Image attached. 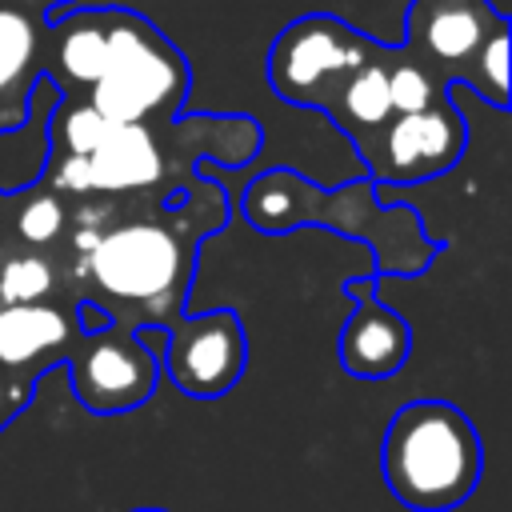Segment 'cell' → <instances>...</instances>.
<instances>
[{"label": "cell", "instance_id": "9c48e42d", "mask_svg": "<svg viewBox=\"0 0 512 512\" xmlns=\"http://www.w3.org/2000/svg\"><path fill=\"white\" fill-rule=\"evenodd\" d=\"M64 368H68L76 400L96 416L136 412L140 404L152 400L156 380H160V356L128 324L80 332Z\"/></svg>", "mask_w": 512, "mask_h": 512}, {"label": "cell", "instance_id": "d6986e66", "mask_svg": "<svg viewBox=\"0 0 512 512\" xmlns=\"http://www.w3.org/2000/svg\"><path fill=\"white\" fill-rule=\"evenodd\" d=\"M0 4H8V8H20V12H28V16L48 20V16H56V12H64V8H76V4H84V0H0Z\"/></svg>", "mask_w": 512, "mask_h": 512}, {"label": "cell", "instance_id": "3957f363", "mask_svg": "<svg viewBox=\"0 0 512 512\" xmlns=\"http://www.w3.org/2000/svg\"><path fill=\"white\" fill-rule=\"evenodd\" d=\"M244 220L264 236H284L292 228H328L336 236L360 240L372 252V280L384 276H424L440 256V240L428 236L424 220L408 204H380L372 180L344 188H320L296 168L260 172L240 196Z\"/></svg>", "mask_w": 512, "mask_h": 512}, {"label": "cell", "instance_id": "7a4b0ae2", "mask_svg": "<svg viewBox=\"0 0 512 512\" xmlns=\"http://www.w3.org/2000/svg\"><path fill=\"white\" fill-rule=\"evenodd\" d=\"M48 156L40 184L68 204L88 200H136L172 196L164 188L176 176L188 188L200 160L220 168H244L260 144L264 128L248 116H176L172 124H112L80 100H60L48 112L44 132Z\"/></svg>", "mask_w": 512, "mask_h": 512}, {"label": "cell", "instance_id": "8fae6325", "mask_svg": "<svg viewBox=\"0 0 512 512\" xmlns=\"http://www.w3.org/2000/svg\"><path fill=\"white\" fill-rule=\"evenodd\" d=\"M340 292L352 300V312L340 324V368L356 380H392L412 352V328L408 320L376 296L372 276H352L340 284Z\"/></svg>", "mask_w": 512, "mask_h": 512}, {"label": "cell", "instance_id": "6da1fadb", "mask_svg": "<svg viewBox=\"0 0 512 512\" xmlns=\"http://www.w3.org/2000/svg\"><path fill=\"white\" fill-rule=\"evenodd\" d=\"M128 200H88L68 224L72 236V292L112 312L128 328H168L184 316L200 236L228 220V192L208 180H192L172 196Z\"/></svg>", "mask_w": 512, "mask_h": 512}, {"label": "cell", "instance_id": "ac0fdd59", "mask_svg": "<svg viewBox=\"0 0 512 512\" xmlns=\"http://www.w3.org/2000/svg\"><path fill=\"white\" fill-rule=\"evenodd\" d=\"M36 380H20V376H8V372H0V432H8L12 428V420L36 400Z\"/></svg>", "mask_w": 512, "mask_h": 512}, {"label": "cell", "instance_id": "277c9868", "mask_svg": "<svg viewBox=\"0 0 512 512\" xmlns=\"http://www.w3.org/2000/svg\"><path fill=\"white\" fill-rule=\"evenodd\" d=\"M380 476L412 512L460 508L484 476V444L468 412L424 396L392 412L380 440Z\"/></svg>", "mask_w": 512, "mask_h": 512}, {"label": "cell", "instance_id": "4fadbf2b", "mask_svg": "<svg viewBox=\"0 0 512 512\" xmlns=\"http://www.w3.org/2000/svg\"><path fill=\"white\" fill-rule=\"evenodd\" d=\"M44 80V20L0 4V132L28 120L32 92Z\"/></svg>", "mask_w": 512, "mask_h": 512}, {"label": "cell", "instance_id": "2e32d148", "mask_svg": "<svg viewBox=\"0 0 512 512\" xmlns=\"http://www.w3.org/2000/svg\"><path fill=\"white\" fill-rule=\"evenodd\" d=\"M76 296L68 272L48 252H24L12 248L0 256V304H44Z\"/></svg>", "mask_w": 512, "mask_h": 512}, {"label": "cell", "instance_id": "ba28073f", "mask_svg": "<svg viewBox=\"0 0 512 512\" xmlns=\"http://www.w3.org/2000/svg\"><path fill=\"white\" fill-rule=\"evenodd\" d=\"M468 148V120L456 108L452 92L432 100L420 112H392L380 132L356 144L372 188L384 184H424L460 164Z\"/></svg>", "mask_w": 512, "mask_h": 512}, {"label": "cell", "instance_id": "30bf717a", "mask_svg": "<svg viewBox=\"0 0 512 512\" xmlns=\"http://www.w3.org/2000/svg\"><path fill=\"white\" fill-rule=\"evenodd\" d=\"M248 336L236 308L184 312L164 328V372L192 400H216L240 384Z\"/></svg>", "mask_w": 512, "mask_h": 512}, {"label": "cell", "instance_id": "ffe728a7", "mask_svg": "<svg viewBox=\"0 0 512 512\" xmlns=\"http://www.w3.org/2000/svg\"><path fill=\"white\" fill-rule=\"evenodd\" d=\"M132 512H168V508H132Z\"/></svg>", "mask_w": 512, "mask_h": 512}, {"label": "cell", "instance_id": "9a60e30c", "mask_svg": "<svg viewBox=\"0 0 512 512\" xmlns=\"http://www.w3.org/2000/svg\"><path fill=\"white\" fill-rule=\"evenodd\" d=\"M4 196V208L12 212V248H24V252H48L68 236V224H72V204L56 192H48L44 184H32L24 192H0ZM8 248V252H12Z\"/></svg>", "mask_w": 512, "mask_h": 512}, {"label": "cell", "instance_id": "52a82bcc", "mask_svg": "<svg viewBox=\"0 0 512 512\" xmlns=\"http://www.w3.org/2000/svg\"><path fill=\"white\" fill-rule=\"evenodd\" d=\"M384 44L332 12L288 20L268 48V88L296 108H324L344 80L368 64Z\"/></svg>", "mask_w": 512, "mask_h": 512}, {"label": "cell", "instance_id": "e0dca14e", "mask_svg": "<svg viewBox=\"0 0 512 512\" xmlns=\"http://www.w3.org/2000/svg\"><path fill=\"white\" fill-rule=\"evenodd\" d=\"M448 88H436L416 64H408L396 48L388 52V100H392V112H420L428 108L432 100H440Z\"/></svg>", "mask_w": 512, "mask_h": 512}, {"label": "cell", "instance_id": "5b68a950", "mask_svg": "<svg viewBox=\"0 0 512 512\" xmlns=\"http://www.w3.org/2000/svg\"><path fill=\"white\" fill-rule=\"evenodd\" d=\"M508 16L492 0H412L400 56L436 88H472L496 112L508 108Z\"/></svg>", "mask_w": 512, "mask_h": 512}, {"label": "cell", "instance_id": "8992f818", "mask_svg": "<svg viewBox=\"0 0 512 512\" xmlns=\"http://www.w3.org/2000/svg\"><path fill=\"white\" fill-rule=\"evenodd\" d=\"M192 88L184 52L140 12L112 8L108 48L96 84L80 96L96 116L112 124H172Z\"/></svg>", "mask_w": 512, "mask_h": 512}, {"label": "cell", "instance_id": "5bb4252c", "mask_svg": "<svg viewBox=\"0 0 512 512\" xmlns=\"http://www.w3.org/2000/svg\"><path fill=\"white\" fill-rule=\"evenodd\" d=\"M388 44L368 60V64H360L348 80H344V88L320 108L352 144H360V140H368L372 132H380L384 128V120L392 116V100H388Z\"/></svg>", "mask_w": 512, "mask_h": 512}, {"label": "cell", "instance_id": "7c38bea8", "mask_svg": "<svg viewBox=\"0 0 512 512\" xmlns=\"http://www.w3.org/2000/svg\"><path fill=\"white\" fill-rule=\"evenodd\" d=\"M80 296H60L44 304H0V372L20 380H44L68 360L80 340L76 320Z\"/></svg>", "mask_w": 512, "mask_h": 512}]
</instances>
